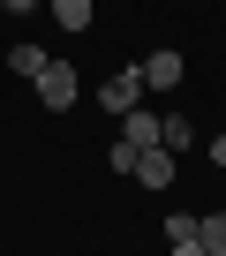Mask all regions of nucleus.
Returning <instances> with one entry per match:
<instances>
[{"label": "nucleus", "instance_id": "f257e3e1", "mask_svg": "<svg viewBox=\"0 0 226 256\" xmlns=\"http://www.w3.org/2000/svg\"><path fill=\"white\" fill-rule=\"evenodd\" d=\"M30 83H38V98H46V106H53V113H68V106H76V90H83V83H76V68H68V60H46V68H38V76H30Z\"/></svg>", "mask_w": 226, "mask_h": 256}, {"label": "nucleus", "instance_id": "423d86ee", "mask_svg": "<svg viewBox=\"0 0 226 256\" xmlns=\"http://www.w3.org/2000/svg\"><path fill=\"white\" fill-rule=\"evenodd\" d=\"M181 83V53H151L144 60V90H174Z\"/></svg>", "mask_w": 226, "mask_h": 256}, {"label": "nucleus", "instance_id": "20e7f679", "mask_svg": "<svg viewBox=\"0 0 226 256\" xmlns=\"http://www.w3.org/2000/svg\"><path fill=\"white\" fill-rule=\"evenodd\" d=\"M121 144H136V151H151V144H158V113H144V106H128V113H121Z\"/></svg>", "mask_w": 226, "mask_h": 256}, {"label": "nucleus", "instance_id": "7ed1b4c3", "mask_svg": "<svg viewBox=\"0 0 226 256\" xmlns=\"http://www.w3.org/2000/svg\"><path fill=\"white\" fill-rule=\"evenodd\" d=\"M174 174H181V166H174V151H166V144H151V151H136V181H144V188H166Z\"/></svg>", "mask_w": 226, "mask_h": 256}, {"label": "nucleus", "instance_id": "9d476101", "mask_svg": "<svg viewBox=\"0 0 226 256\" xmlns=\"http://www.w3.org/2000/svg\"><path fill=\"white\" fill-rule=\"evenodd\" d=\"M211 166L226 174V128H218V136H211Z\"/></svg>", "mask_w": 226, "mask_h": 256}, {"label": "nucleus", "instance_id": "1a4fd4ad", "mask_svg": "<svg viewBox=\"0 0 226 256\" xmlns=\"http://www.w3.org/2000/svg\"><path fill=\"white\" fill-rule=\"evenodd\" d=\"M204 226V256H226V211H211V218H196Z\"/></svg>", "mask_w": 226, "mask_h": 256}, {"label": "nucleus", "instance_id": "f03ea898", "mask_svg": "<svg viewBox=\"0 0 226 256\" xmlns=\"http://www.w3.org/2000/svg\"><path fill=\"white\" fill-rule=\"evenodd\" d=\"M98 98H106V113H128V106H144V68H113V76L98 83Z\"/></svg>", "mask_w": 226, "mask_h": 256}, {"label": "nucleus", "instance_id": "39448f33", "mask_svg": "<svg viewBox=\"0 0 226 256\" xmlns=\"http://www.w3.org/2000/svg\"><path fill=\"white\" fill-rule=\"evenodd\" d=\"M166 241H174V256H204V226H196L188 211H174V218H166Z\"/></svg>", "mask_w": 226, "mask_h": 256}, {"label": "nucleus", "instance_id": "0eeeda50", "mask_svg": "<svg viewBox=\"0 0 226 256\" xmlns=\"http://www.w3.org/2000/svg\"><path fill=\"white\" fill-rule=\"evenodd\" d=\"M158 144H166V151H188V144H196L188 113H158Z\"/></svg>", "mask_w": 226, "mask_h": 256}, {"label": "nucleus", "instance_id": "6e6552de", "mask_svg": "<svg viewBox=\"0 0 226 256\" xmlns=\"http://www.w3.org/2000/svg\"><path fill=\"white\" fill-rule=\"evenodd\" d=\"M46 60H53V53H46V46H8V68H16V76H23V83H30V76H38V68H46Z\"/></svg>", "mask_w": 226, "mask_h": 256}, {"label": "nucleus", "instance_id": "9b49d317", "mask_svg": "<svg viewBox=\"0 0 226 256\" xmlns=\"http://www.w3.org/2000/svg\"><path fill=\"white\" fill-rule=\"evenodd\" d=\"M0 8H8V16H30V8H46V0H0Z\"/></svg>", "mask_w": 226, "mask_h": 256}]
</instances>
